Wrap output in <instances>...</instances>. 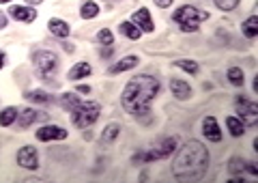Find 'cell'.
I'll return each mask as SVG.
<instances>
[{
    "label": "cell",
    "mask_w": 258,
    "mask_h": 183,
    "mask_svg": "<svg viewBox=\"0 0 258 183\" xmlns=\"http://www.w3.org/2000/svg\"><path fill=\"white\" fill-rule=\"evenodd\" d=\"M174 67L185 69V71H187V74H191V76H196L198 69H200L196 60H174Z\"/></svg>",
    "instance_id": "83f0119b"
},
{
    "label": "cell",
    "mask_w": 258,
    "mask_h": 183,
    "mask_svg": "<svg viewBox=\"0 0 258 183\" xmlns=\"http://www.w3.org/2000/svg\"><path fill=\"white\" fill-rule=\"evenodd\" d=\"M170 93L174 95L176 99L185 101V99L191 97V86L185 80H181V78H172V80H170Z\"/></svg>",
    "instance_id": "7c38bea8"
},
{
    "label": "cell",
    "mask_w": 258,
    "mask_h": 183,
    "mask_svg": "<svg viewBox=\"0 0 258 183\" xmlns=\"http://www.w3.org/2000/svg\"><path fill=\"white\" fill-rule=\"evenodd\" d=\"M159 93V80L153 76H134L132 80L125 84L123 93H120V106L125 108V112L134 116H142L149 112V103L153 97H157Z\"/></svg>",
    "instance_id": "7a4b0ae2"
},
{
    "label": "cell",
    "mask_w": 258,
    "mask_h": 183,
    "mask_svg": "<svg viewBox=\"0 0 258 183\" xmlns=\"http://www.w3.org/2000/svg\"><path fill=\"white\" fill-rule=\"evenodd\" d=\"M93 71H91V65L84 60V63H78V65H74L69 69V74H67V78L69 80H82V78H86V76H91Z\"/></svg>",
    "instance_id": "2e32d148"
},
{
    "label": "cell",
    "mask_w": 258,
    "mask_h": 183,
    "mask_svg": "<svg viewBox=\"0 0 258 183\" xmlns=\"http://www.w3.org/2000/svg\"><path fill=\"white\" fill-rule=\"evenodd\" d=\"M136 65H138V56H125V58H120L116 65H112L110 67V74L112 76H116V74H120V71H127V69H134Z\"/></svg>",
    "instance_id": "ac0fdd59"
},
{
    "label": "cell",
    "mask_w": 258,
    "mask_h": 183,
    "mask_svg": "<svg viewBox=\"0 0 258 183\" xmlns=\"http://www.w3.org/2000/svg\"><path fill=\"white\" fill-rule=\"evenodd\" d=\"M62 47H64L67 52H74V45H71V43H62Z\"/></svg>",
    "instance_id": "74e56055"
},
{
    "label": "cell",
    "mask_w": 258,
    "mask_h": 183,
    "mask_svg": "<svg viewBox=\"0 0 258 183\" xmlns=\"http://www.w3.org/2000/svg\"><path fill=\"white\" fill-rule=\"evenodd\" d=\"M118 134H120V123H108L101 132V140L106 142V145H112V142L118 138Z\"/></svg>",
    "instance_id": "ffe728a7"
},
{
    "label": "cell",
    "mask_w": 258,
    "mask_h": 183,
    "mask_svg": "<svg viewBox=\"0 0 258 183\" xmlns=\"http://www.w3.org/2000/svg\"><path fill=\"white\" fill-rule=\"evenodd\" d=\"M235 110H237V116L241 118V123H245L249 127L258 123V106L252 99L241 95V97L235 99Z\"/></svg>",
    "instance_id": "8992f818"
},
{
    "label": "cell",
    "mask_w": 258,
    "mask_h": 183,
    "mask_svg": "<svg viewBox=\"0 0 258 183\" xmlns=\"http://www.w3.org/2000/svg\"><path fill=\"white\" fill-rule=\"evenodd\" d=\"M176 145H179V136H166L157 140L155 145L147 151H140V153L134 155V164H140V162H155V160H161V157H168L174 153Z\"/></svg>",
    "instance_id": "3957f363"
},
{
    "label": "cell",
    "mask_w": 258,
    "mask_h": 183,
    "mask_svg": "<svg viewBox=\"0 0 258 183\" xmlns=\"http://www.w3.org/2000/svg\"><path fill=\"white\" fill-rule=\"evenodd\" d=\"M32 65L37 67L39 76L45 78V80H50V78L56 74V69H58V56L50 50H39V52L32 54Z\"/></svg>",
    "instance_id": "5b68a950"
},
{
    "label": "cell",
    "mask_w": 258,
    "mask_h": 183,
    "mask_svg": "<svg viewBox=\"0 0 258 183\" xmlns=\"http://www.w3.org/2000/svg\"><path fill=\"white\" fill-rule=\"evenodd\" d=\"M179 26H181L183 33H198L200 24L198 22H183V24H179Z\"/></svg>",
    "instance_id": "4dcf8cb0"
},
{
    "label": "cell",
    "mask_w": 258,
    "mask_h": 183,
    "mask_svg": "<svg viewBox=\"0 0 258 183\" xmlns=\"http://www.w3.org/2000/svg\"><path fill=\"white\" fill-rule=\"evenodd\" d=\"M18 164L26 170H37L39 168V153L35 147H22L18 151Z\"/></svg>",
    "instance_id": "ba28073f"
},
{
    "label": "cell",
    "mask_w": 258,
    "mask_h": 183,
    "mask_svg": "<svg viewBox=\"0 0 258 183\" xmlns=\"http://www.w3.org/2000/svg\"><path fill=\"white\" fill-rule=\"evenodd\" d=\"M37 110H32V108H24L22 112H18V118L15 121L20 123V130H28V127L35 123V118H37Z\"/></svg>",
    "instance_id": "e0dca14e"
},
{
    "label": "cell",
    "mask_w": 258,
    "mask_h": 183,
    "mask_svg": "<svg viewBox=\"0 0 258 183\" xmlns=\"http://www.w3.org/2000/svg\"><path fill=\"white\" fill-rule=\"evenodd\" d=\"M132 20L140 30H144V33H153V30H155V24H153V20H151V13H149V9H144V7L134 13Z\"/></svg>",
    "instance_id": "8fae6325"
},
{
    "label": "cell",
    "mask_w": 258,
    "mask_h": 183,
    "mask_svg": "<svg viewBox=\"0 0 258 183\" xmlns=\"http://www.w3.org/2000/svg\"><path fill=\"white\" fill-rule=\"evenodd\" d=\"M112 54H114V52H112V47H110V45H106V47H101V50H99V56H101V58H106V60L112 58Z\"/></svg>",
    "instance_id": "1f68e13d"
},
{
    "label": "cell",
    "mask_w": 258,
    "mask_h": 183,
    "mask_svg": "<svg viewBox=\"0 0 258 183\" xmlns=\"http://www.w3.org/2000/svg\"><path fill=\"white\" fill-rule=\"evenodd\" d=\"M174 3V0H155V5L161 7V9H166V7H170Z\"/></svg>",
    "instance_id": "d6a6232c"
},
{
    "label": "cell",
    "mask_w": 258,
    "mask_h": 183,
    "mask_svg": "<svg viewBox=\"0 0 258 183\" xmlns=\"http://www.w3.org/2000/svg\"><path fill=\"white\" fill-rule=\"evenodd\" d=\"M245 170H247V162H243L241 157H232V160L228 162V172L235 174V177L237 174H243Z\"/></svg>",
    "instance_id": "484cf974"
},
{
    "label": "cell",
    "mask_w": 258,
    "mask_h": 183,
    "mask_svg": "<svg viewBox=\"0 0 258 183\" xmlns=\"http://www.w3.org/2000/svg\"><path fill=\"white\" fill-rule=\"evenodd\" d=\"M24 99L35 103V106H47V103L54 101V95L52 93H45L41 89H35V91H26L24 93Z\"/></svg>",
    "instance_id": "4fadbf2b"
},
{
    "label": "cell",
    "mask_w": 258,
    "mask_h": 183,
    "mask_svg": "<svg viewBox=\"0 0 258 183\" xmlns=\"http://www.w3.org/2000/svg\"><path fill=\"white\" fill-rule=\"evenodd\" d=\"M71 114H74V125L78 130H86V127H91L99 118L101 106H99V101H80L78 108Z\"/></svg>",
    "instance_id": "277c9868"
},
{
    "label": "cell",
    "mask_w": 258,
    "mask_h": 183,
    "mask_svg": "<svg viewBox=\"0 0 258 183\" xmlns=\"http://www.w3.org/2000/svg\"><path fill=\"white\" fill-rule=\"evenodd\" d=\"M80 101H82V99H80L76 93H64V95H60V108L64 110V112H74Z\"/></svg>",
    "instance_id": "44dd1931"
},
{
    "label": "cell",
    "mask_w": 258,
    "mask_h": 183,
    "mask_svg": "<svg viewBox=\"0 0 258 183\" xmlns=\"http://www.w3.org/2000/svg\"><path fill=\"white\" fill-rule=\"evenodd\" d=\"M209 168V151L200 140H189L176 151L172 177L176 181H200Z\"/></svg>",
    "instance_id": "6da1fadb"
},
{
    "label": "cell",
    "mask_w": 258,
    "mask_h": 183,
    "mask_svg": "<svg viewBox=\"0 0 258 183\" xmlns=\"http://www.w3.org/2000/svg\"><path fill=\"white\" fill-rule=\"evenodd\" d=\"M67 138V130L58 125H43L37 130V140L41 142H52V140H64Z\"/></svg>",
    "instance_id": "9c48e42d"
},
{
    "label": "cell",
    "mask_w": 258,
    "mask_h": 183,
    "mask_svg": "<svg viewBox=\"0 0 258 183\" xmlns=\"http://www.w3.org/2000/svg\"><path fill=\"white\" fill-rule=\"evenodd\" d=\"M118 30H120V33H123L127 39H132V41H138V39L142 37V30L136 26L134 22H120V24H118Z\"/></svg>",
    "instance_id": "d6986e66"
},
{
    "label": "cell",
    "mask_w": 258,
    "mask_h": 183,
    "mask_svg": "<svg viewBox=\"0 0 258 183\" xmlns=\"http://www.w3.org/2000/svg\"><path fill=\"white\" fill-rule=\"evenodd\" d=\"M226 76H228L230 84H235V86H243V82H245V76H243V71H241L239 67H230Z\"/></svg>",
    "instance_id": "4316f807"
},
{
    "label": "cell",
    "mask_w": 258,
    "mask_h": 183,
    "mask_svg": "<svg viewBox=\"0 0 258 183\" xmlns=\"http://www.w3.org/2000/svg\"><path fill=\"white\" fill-rule=\"evenodd\" d=\"M9 15H11V18H15V20H20V22H26V24L37 20V11L32 9V7H18V5H13L9 9Z\"/></svg>",
    "instance_id": "5bb4252c"
},
{
    "label": "cell",
    "mask_w": 258,
    "mask_h": 183,
    "mask_svg": "<svg viewBox=\"0 0 258 183\" xmlns=\"http://www.w3.org/2000/svg\"><path fill=\"white\" fill-rule=\"evenodd\" d=\"M47 28H50V30H52V35H54V37H58V39H67V37H69V24L64 22V20L52 18L50 22H47Z\"/></svg>",
    "instance_id": "9a60e30c"
},
{
    "label": "cell",
    "mask_w": 258,
    "mask_h": 183,
    "mask_svg": "<svg viewBox=\"0 0 258 183\" xmlns=\"http://www.w3.org/2000/svg\"><path fill=\"white\" fill-rule=\"evenodd\" d=\"M226 127H228V132L235 138H239V136H243V134H245V125L241 123L239 116H228V118H226Z\"/></svg>",
    "instance_id": "7402d4cb"
},
{
    "label": "cell",
    "mask_w": 258,
    "mask_h": 183,
    "mask_svg": "<svg viewBox=\"0 0 258 183\" xmlns=\"http://www.w3.org/2000/svg\"><path fill=\"white\" fill-rule=\"evenodd\" d=\"M5 58H7V54H5L3 50H0V69H3V67H5Z\"/></svg>",
    "instance_id": "d590c367"
},
{
    "label": "cell",
    "mask_w": 258,
    "mask_h": 183,
    "mask_svg": "<svg viewBox=\"0 0 258 183\" xmlns=\"http://www.w3.org/2000/svg\"><path fill=\"white\" fill-rule=\"evenodd\" d=\"M78 93L88 95V93H91V86H86V84H80V86H78Z\"/></svg>",
    "instance_id": "e575fe53"
},
{
    "label": "cell",
    "mask_w": 258,
    "mask_h": 183,
    "mask_svg": "<svg viewBox=\"0 0 258 183\" xmlns=\"http://www.w3.org/2000/svg\"><path fill=\"white\" fill-rule=\"evenodd\" d=\"M172 20L176 24H183V22H198L200 24L203 20H209V13L200 11V9H196V7H191V5H183L172 13Z\"/></svg>",
    "instance_id": "52a82bcc"
},
{
    "label": "cell",
    "mask_w": 258,
    "mask_h": 183,
    "mask_svg": "<svg viewBox=\"0 0 258 183\" xmlns=\"http://www.w3.org/2000/svg\"><path fill=\"white\" fill-rule=\"evenodd\" d=\"M5 3H11V0H0V5H5Z\"/></svg>",
    "instance_id": "f35d334b"
},
{
    "label": "cell",
    "mask_w": 258,
    "mask_h": 183,
    "mask_svg": "<svg viewBox=\"0 0 258 183\" xmlns=\"http://www.w3.org/2000/svg\"><path fill=\"white\" fill-rule=\"evenodd\" d=\"M217 9H222V11H232V9H237V5H239V0H213Z\"/></svg>",
    "instance_id": "f546056e"
},
{
    "label": "cell",
    "mask_w": 258,
    "mask_h": 183,
    "mask_svg": "<svg viewBox=\"0 0 258 183\" xmlns=\"http://www.w3.org/2000/svg\"><path fill=\"white\" fill-rule=\"evenodd\" d=\"M203 134H205V138L211 140V142L222 140V130H220V123L215 121V116H205L203 118Z\"/></svg>",
    "instance_id": "30bf717a"
},
{
    "label": "cell",
    "mask_w": 258,
    "mask_h": 183,
    "mask_svg": "<svg viewBox=\"0 0 258 183\" xmlns=\"http://www.w3.org/2000/svg\"><path fill=\"white\" fill-rule=\"evenodd\" d=\"M241 30H243V35L247 39H254L256 33H258V18H256V15H249V18L241 24Z\"/></svg>",
    "instance_id": "603a6c76"
},
{
    "label": "cell",
    "mask_w": 258,
    "mask_h": 183,
    "mask_svg": "<svg viewBox=\"0 0 258 183\" xmlns=\"http://www.w3.org/2000/svg\"><path fill=\"white\" fill-rule=\"evenodd\" d=\"M112 41H114V37H112V30L110 28H103L97 33V43L101 45H112Z\"/></svg>",
    "instance_id": "f1b7e54d"
},
{
    "label": "cell",
    "mask_w": 258,
    "mask_h": 183,
    "mask_svg": "<svg viewBox=\"0 0 258 183\" xmlns=\"http://www.w3.org/2000/svg\"><path fill=\"white\" fill-rule=\"evenodd\" d=\"M97 13H99V5L93 3V0H86V3L80 7V15H82L84 20H93V18H97Z\"/></svg>",
    "instance_id": "d4e9b609"
},
{
    "label": "cell",
    "mask_w": 258,
    "mask_h": 183,
    "mask_svg": "<svg viewBox=\"0 0 258 183\" xmlns=\"http://www.w3.org/2000/svg\"><path fill=\"white\" fill-rule=\"evenodd\" d=\"M15 118H18V108L15 106H9L5 108L3 112H0V127H9L15 123Z\"/></svg>",
    "instance_id": "cb8c5ba5"
},
{
    "label": "cell",
    "mask_w": 258,
    "mask_h": 183,
    "mask_svg": "<svg viewBox=\"0 0 258 183\" xmlns=\"http://www.w3.org/2000/svg\"><path fill=\"white\" fill-rule=\"evenodd\" d=\"M7 24H9V20H7V15H5L3 11H0V30L7 28Z\"/></svg>",
    "instance_id": "836d02e7"
},
{
    "label": "cell",
    "mask_w": 258,
    "mask_h": 183,
    "mask_svg": "<svg viewBox=\"0 0 258 183\" xmlns=\"http://www.w3.org/2000/svg\"><path fill=\"white\" fill-rule=\"evenodd\" d=\"M28 3V7H35V5H39V3H43V0H26Z\"/></svg>",
    "instance_id": "8d00e7d4"
}]
</instances>
